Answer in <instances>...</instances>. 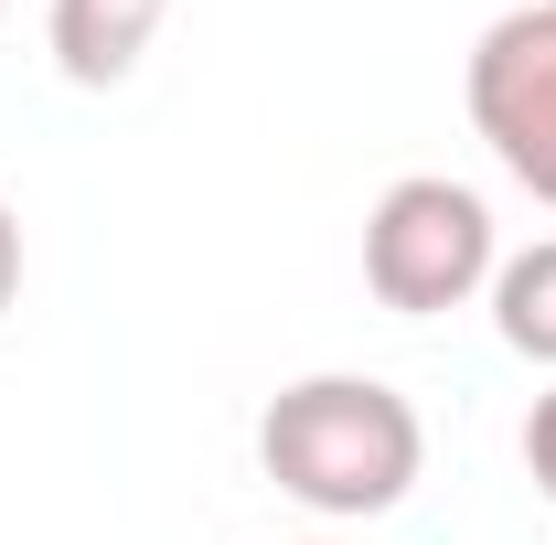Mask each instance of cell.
Returning <instances> with one entry per match:
<instances>
[{
  "mask_svg": "<svg viewBox=\"0 0 556 545\" xmlns=\"http://www.w3.org/2000/svg\"><path fill=\"white\" fill-rule=\"evenodd\" d=\"M417 460H428V428H417V407L386 375H300V385H278L268 417H257V471H268L289 503L332 514V524L396 514Z\"/></svg>",
  "mask_w": 556,
  "mask_h": 545,
  "instance_id": "1",
  "label": "cell"
},
{
  "mask_svg": "<svg viewBox=\"0 0 556 545\" xmlns=\"http://www.w3.org/2000/svg\"><path fill=\"white\" fill-rule=\"evenodd\" d=\"M503 268V236H492V204L471 182H450V172H407V182H386V204L364 214V289L386 300V310H460L471 289H492Z\"/></svg>",
  "mask_w": 556,
  "mask_h": 545,
  "instance_id": "2",
  "label": "cell"
},
{
  "mask_svg": "<svg viewBox=\"0 0 556 545\" xmlns=\"http://www.w3.org/2000/svg\"><path fill=\"white\" fill-rule=\"evenodd\" d=\"M471 129L492 139V161L556 204V11L525 0L471 43Z\"/></svg>",
  "mask_w": 556,
  "mask_h": 545,
  "instance_id": "3",
  "label": "cell"
},
{
  "mask_svg": "<svg viewBox=\"0 0 556 545\" xmlns=\"http://www.w3.org/2000/svg\"><path fill=\"white\" fill-rule=\"evenodd\" d=\"M172 0H54V65L75 86H118L139 65V43L161 33Z\"/></svg>",
  "mask_w": 556,
  "mask_h": 545,
  "instance_id": "4",
  "label": "cell"
},
{
  "mask_svg": "<svg viewBox=\"0 0 556 545\" xmlns=\"http://www.w3.org/2000/svg\"><path fill=\"white\" fill-rule=\"evenodd\" d=\"M492 332L514 342L525 364H556V236L492 268Z\"/></svg>",
  "mask_w": 556,
  "mask_h": 545,
  "instance_id": "5",
  "label": "cell"
},
{
  "mask_svg": "<svg viewBox=\"0 0 556 545\" xmlns=\"http://www.w3.org/2000/svg\"><path fill=\"white\" fill-rule=\"evenodd\" d=\"M525 471H535V492L556 503V385L535 396V417H525Z\"/></svg>",
  "mask_w": 556,
  "mask_h": 545,
  "instance_id": "6",
  "label": "cell"
},
{
  "mask_svg": "<svg viewBox=\"0 0 556 545\" xmlns=\"http://www.w3.org/2000/svg\"><path fill=\"white\" fill-rule=\"evenodd\" d=\"M11 300H22V214L0 204V310H11Z\"/></svg>",
  "mask_w": 556,
  "mask_h": 545,
  "instance_id": "7",
  "label": "cell"
},
{
  "mask_svg": "<svg viewBox=\"0 0 556 545\" xmlns=\"http://www.w3.org/2000/svg\"><path fill=\"white\" fill-rule=\"evenodd\" d=\"M0 11H11V0H0Z\"/></svg>",
  "mask_w": 556,
  "mask_h": 545,
  "instance_id": "8",
  "label": "cell"
},
{
  "mask_svg": "<svg viewBox=\"0 0 556 545\" xmlns=\"http://www.w3.org/2000/svg\"><path fill=\"white\" fill-rule=\"evenodd\" d=\"M546 11H556V0H546Z\"/></svg>",
  "mask_w": 556,
  "mask_h": 545,
  "instance_id": "9",
  "label": "cell"
}]
</instances>
